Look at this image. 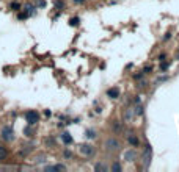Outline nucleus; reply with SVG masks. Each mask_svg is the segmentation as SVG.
<instances>
[{"label":"nucleus","mask_w":179,"mask_h":172,"mask_svg":"<svg viewBox=\"0 0 179 172\" xmlns=\"http://www.w3.org/2000/svg\"><path fill=\"white\" fill-rule=\"evenodd\" d=\"M0 138H2L3 142H13L14 141V130L11 125H5L0 130Z\"/></svg>","instance_id":"1"},{"label":"nucleus","mask_w":179,"mask_h":172,"mask_svg":"<svg viewBox=\"0 0 179 172\" xmlns=\"http://www.w3.org/2000/svg\"><path fill=\"white\" fill-rule=\"evenodd\" d=\"M79 19H71V25H77Z\"/></svg>","instance_id":"22"},{"label":"nucleus","mask_w":179,"mask_h":172,"mask_svg":"<svg viewBox=\"0 0 179 172\" xmlns=\"http://www.w3.org/2000/svg\"><path fill=\"white\" fill-rule=\"evenodd\" d=\"M124 117H126V121H129V119H130V117H132V111H127Z\"/></svg>","instance_id":"19"},{"label":"nucleus","mask_w":179,"mask_h":172,"mask_svg":"<svg viewBox=\"0 0 179 172\" xmlns=\"http://www.w3.org/2000/svg\"><path fill=\"white\" fill-rule=\"evenodd\" d=\"M94 170H102V172H105L107 170V166L105 164H102V163H98V164H94Z\"/></svg>","instance_id":"12"},{"label":"nucleus","mask_w":179,"mask_h":172,"mask_svg":"<svg viewBox=\"0 0 179 172\" xmlns=\"http://www.w3.org/2000/svg\"><path fill=\"white\" fill-rule=\"evenodd\" d=\"M124 158H126L127 161H134V160L137 158V152H135V150H127V152L124 153Z\"/></svg>","instance_id":"7"},{"label":"nucleus","mask_w":179,"mask_h":172,"mask_svg":"<svg viewBox=\"0 0 179 172\" xmlns=\"http://www.w3.org/2000/svg\"><path fill=\"white\" fill-rule=\"evenodd\" d=\"M79 152H80L82 157L90 158V157L94 155V147L90 146V144H80V146H79Z\"/></svg>","instance_id":"2"},{"label":"nucleus","mask_w":179,"mask_h":172,"mask_svg":"<svg viewBox=\"0 0 179 172\" xmlns=\"http://www.w3.org/2000/svg\"><path fill=\"white\" fill-rule=\"evenodd\" d=\"M151 153H153V149H151V146H146V147H145V153H143L145 167H148V166H149V161H151Z\"/></svg>","instance_id":"5"},{"label":"nucleus","mask_w":179,"mask_h":172,"mask_svg":"<svg viewBox=\"0 0 179 172\" xmlns=\"http://www.w3.org/2000/svg\"><path fill=\"white\" fill-rule=\"evenodd\" d=\"M105 149L107 150H118L119 149V141L115 138H108L105 141Z\"/></svg>","instance_id":"4"},{"label":"nucleus","mask_w":179,"mask_h":172,"mask_svg":"<svg viewBox=\"0 0 179 172\" xmlns=\"http://www.w3.org/2000/svg\"><path fill=\"white\" fill-rule=\"evenodd\" d=\"M87 138H88V139H93V138H96V133H94L93 130H87Z\"/></svg>","instance_id":"15"},{"label":"nucleus","mask_w":179,"mask_h":172,"mask_svg":"<svg viewBox=\"0 0 179 172\" xmlns=\"http://www.w3.org/2000/svg\"><path fill=\"white\" fill-rule=\"evenodd\" d=\"M176 60H177V61H179V53H177V55H176Z\"/></svg>","instance_id":"24"},{"label":"nucleus","mask_w":179,"mask_h":172,"mask_svg":"<svg viewBox=\"0 0 179 172\" xmlns=\"http://www.w3.org/2000/svg\"><path fill=\"white\" fill-rule=\"evenodd\" d=\"M113 130H115V131H121V124L115 122V124H113Z\"/></svg>","instance_id":"17"},{"label":"nucleus","mask_w":179,"mask_h":172,"mask_svg":"<svg viewBox=\"0 0 179 172\" xmlns=\"http://www.w3.org/2000/svg\"><path fill=\"white\" fill-rule=\"evenodd\" d=\"M107 96H108L110 99H116V97L119 96V91H118V88H110L108 91H107Z\"/></svg>","instance_id":"8"},{"label":"nucleus","mask_w":179,"mask_h":172,"mask_svg":"<svg viewBox=\"0 0 179 172\" xmlns=\"http://www.w3.org/2000/svg\"><path fill=\"white\" fill-rule=\"evenodd\" d=\"M24 133L27 135V136H33V128H32V125H30V124H28V127H25Z\"/></svg>","instance_id":"13"},{"label":"nucleus","mask_w":179,"mask_h":172,"mask_svg":"<svg viewBox=\"0 0 179 172\" xmlns=\"http://www.w3.org/2000/svg\"><path fill=\"white\" fill-rule=\"evenodd\" d=\"M46 170H66L64 164H53V166H46Z\"/></svg>","instance_id":"9"},{"label":"nucleus","mask_w":179,"mask_h":172,"mask_svg":"<svg viewBox=\"0 0 179 172\" xmlns=\"http://www.w3.org/2000/svg\"><path fill=\"white\" fill-rule=\"evenodd\" d=\"M170 38H171V34H170V33H167V34L164 36V39H165V41H167V39H170Z\"/></svg>","instance_id":"23"},{"label":"nucleus","mask_w":179,"mask_h":172,"mask_svg":"<svg viewBox=\"0 0 179 172\" xmlns=\"http://www.w3.org/2000/svg\"><path fill=\"white\" fill-rule=\"evenodd\" d=\"M61 141H63L64 144H71V142H72V136H71L68 131H64V133L61 135Z\"/></svg>","instance_id":"10"},{"label":"nucleus","mask_w":179,"mask_h":172,"mask_svg":"<svg viewBox=\"0 0 179 172\" xmlns=\"http://www.w3.org/2000/svg\"><path fill=\"white\" fill-rule=\"evenodd\" d=\"M112 170L113 172H119L121 170V164H119V163H113V164H112Z\"/></svg>","instance_id":"14"},{"label":"nucleus","mask_w":179,"mask_h":172,"mask_svg":"<svg viewBox=\"0 0 179 172\" xmlns=\"http://www.w3.org/2000/svg\"><path fill=\"white\" fill-rule=\"evenodd\" d=\"M72 2H74L75 5H82V3L85 2V0H72Z\"/></svg>","instance_id":"20"},{"label":"nucleus","mask_w":179,"mask_h":172,"mask_svg":"<svg viewBox=\"0 0 179 172\" xmlns=\"http://www.w3.org/2000/svg\"><path fill=\"white\" fill-rule=\"evenodd\" d=\"M63 155H64V158H71V157H72V153H71L69 150H66V152L63 153Z\"/></svg>","instance_id":"18"},{"label":"nucleus","mask_w":179,"mask_h":172,"mask_svg":"<svg viewBox=\"0 0 179 172\" xmlns=\"http://www.w3.org/2000/svg\"><path fill=\"white\" fill-rule=\"evenodd\" d=\"M25 121H27V124L35 125V124H38V121H40V114H38V111H35V110H30V111L25 113Z\"/></svg>","instance_id":"3"},{"label":"nucleus","mask_w":179,"mask_h":172,"mask_svg":"<svg viewBox=\"0 0 179 172\" xmlns=\"http://www.w3.org/2000/svg\"><path fill=\"white\" fill-rule=\"evenodd\" d=\"M127 141H129L130 146H134V147H135V146H138V138L135 136V135H132V133H130V136L127 138Z\"/></svg>","instance_id":"11"},{"label":"nucleus","mask_w":179,"mask_h":172,"mask_svg":"<svg viewBox=\"0 0 179 172\" xmlns=\"http://www.w3.org/2000/svg\"><path fill=\"white\" fill-rule=\"evenodd\" d=\"M8 157H9V152H8V149L3 146V144H0V163H2V161H6V160H8Z\"/></svg>","instance_id":"6"},{"label":"nucleus","mask_w":179,"mask_h":172,"mask_svg":"<svg viewBox=\"0 0 179 172\" xmlns=\"http://www.w3.org/2000/svg\"><path fill=\"white\" fill-rule=\"evenodd\" d=\"M36 161H38V163H41V161H44V155H40V157H38V158H36Z\"/></svg>","instance_id":"21"},{"label":"nucleus","mask_w":179,"mask_h":172,"mask_svg":"<svg viewBox=\"0 0 179 172\" xmlns=\"http://www.w3.org/2000/svg\"><path fill=\"white\" fill-rule=\"evenodd\" d=\"M168 67H170V64H168L167 61H162V63H160V70H167Z\"/></svg>","instance_id":"16"}]
</instances>
